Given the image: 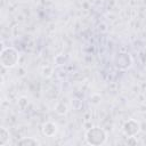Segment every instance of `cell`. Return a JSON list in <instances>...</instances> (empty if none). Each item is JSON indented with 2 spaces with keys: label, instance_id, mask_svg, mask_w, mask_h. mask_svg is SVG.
Listing matches in <instances>:
<instances>
[{
  "label": "cell",
  "instance_id": "cell-1",
  "mask_svg": "<svg viewBox=\"0 0 146 146\" xmlns=\"http://www.w3.org/2000/svg\"><path fill=\"white\" fill-rule=\"evenodd\" d=\"M18 144L19 145H22V144H31V145H38L39 143L36 141V140H34V139H31V138H27V139H22L21 141H18Z\"/></svg>",
  "mask_w": 146,
  "mask_h": 146
}]
</instances>
